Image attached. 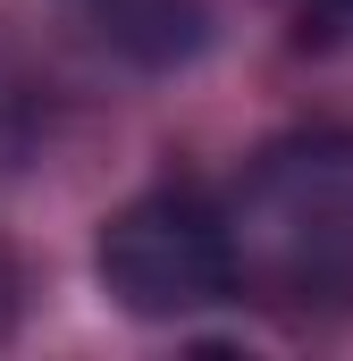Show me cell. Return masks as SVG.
Masks as SVG:
<instances>
[{"label": "cell", "instance_id": "7a4b0ae2", "mask_svg": "<svg viewBox=\"0 0 353 361\" xmlns=\"http://www.w3.org/2000/svg\"><path fill=\"white\" fill-rule=\"evenodd\" d=\"M92 269L126 319H193V311H219L244 294L227 210L193 185H160V193H135L126 210H109Z\"/></svg>", "mask_w": 353, "mask_h": 361}, {"label": "cell", "instance_id": "6da1fadb", "mask_svg": "<svg viewBox=\"0 0 353 361\" xmlns=\"http://www.w3.org/2000/svg\"><path fill=\"white\" fill-rule=\"evenodd\" d=\"M227 235L261 302H353V143L311 135L261 152L227 202Z\"/></svg>", "mask_w": 353, "mask_h": 361}, {"label": "cell", "instance_id": "3957f363", "mask_svg": "<svg viewBox=\"0 0 353 361\" xmlns=\"http://www.w3.org/2000/svg\"><path fill=\"white\" fill-rule=\"evenodd\" d=\"M320 8H337V17H353V0H320Z\"/></svg>", "mask_w": 353, "mask_h": 361}]
</instances>
